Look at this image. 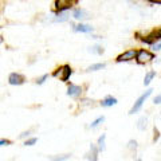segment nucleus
I'll return each mask as SVG.
<instances>
[{
  "label": "nucleus",
  "mask_w": 161,
  "mask_h": 161,
  "mask_svg": "<svg viewBox=\"0 0 161 161\" xmlns=\"http://www.w3.org/2000/svg\"><path fill=\"white\" fill-rule=\"evenodd\" d=\"M79 0H55L54 3V11L55 12H63L66 9L73 8L74 6H77Z\"/></svg>",
  "instance_id": "obj_1"
},
{
  "label": "nucleus",
  "mask_w": 161,
  "mask_h": 161,
  "mask_svg": "<svg viewBox=\"0 0 161 161\" xmlns=\"http://www.w3.org/2000/svg\"><path fill=\"white\" fill-rule=\"evenodd\" d=\"M71 73H73V70H71V67H70V64H63V66L58 67L53 73V77L59 78L62 82H67L70 75H71Z\"/></svg>",
  "instance_id": "obj_2"
},
{
  "label": "nucleus",
  "mask_w": 161,
  "mask_h": 161,
  "mask_svg": "<svg viewBox=\"0 0 161 161\" xmlns=\"http://www.w3.org/2000/svg\"><path fill=\"white\" fill-rule=\"evenodd\" d=\"M134 58L138 64H145V63H149L152 59H154V54L148 51V50H138V51H136Z\"/></svg>",
  "instance_id": "obj_3"
},
{
  "label": "nucleus",
  "mask_w": 161,
  "mask_h": 161,
  "mask_svg": "<svg viewBox=\"0 0 161 161\" xmlns=\"http://www.w3.org/2000/svg\"><path fill=\"white\" fill-rule=\"evenodd\" d=\"M138 39L141 40V42L147 43V44H153L156 40H160L161 39V28H156L150 34L145 35V36H142V38H138Z\"/></svg>",
  "instance_id": "obj_4"
},
{
  "label": "nucleus",
  "mask_w": 161,
  "mask_h": 161,
  "mask_svg": "<svg viewBox=\"0 0 161 161\" xmlns=\"http://www.w3.org/2000/svg\"><path fill=\"white\" fill-rule=\"evenodd\" d=\"M152 92H153V90L150 89V90H148V92H145L142 95H141V97H140V98H138V99H137V101H136V102H134L133 108L130 109L129 114H134V113H137L138 110H140L141 108H142V105H144V102H145V101H147V98L149 97L150 94H152Z\"/></svg>",
  "instance_id": "obj_5"
},
{
  "label": "nucleus",
  "mask_w": 161,
  "mask_h": 161,
  "mask_svg": "<svg viewBox=\"0 0 161 161\" xmlns=\"http://www.w3.org/2000/svg\"><path fill=\"white\" fill-rule=\"evenodd\" d=\"M26 78H24V75L19 74V73H12L9 74L8 77V83L9 85H14V86H19V85H23Z\"/></svg>",
  "instance_id": "obj_6"
},
{
  "label": "nucleus",
  "mask_w": 161,
  "mask_h": 161,
  "mask_svg": "<svg viewBox=\"0 0 161 161\" xmlns=\"http://www.w3.org/2000/svg\"><path fill=\"white\" fill-rule=\"evenodd\" d=\"M136 57V50H126V51H124L121 55H118L117 57V62L121 63V62H128V60H132L134 59Z\"/></svg>",
  "instance_id": "obj_7"
},
{
  "label": "nucleus",
  "mask_w": 161,
  "mask_h": 161,
  "mask_svg": "<svg viewBox=\"0 0 161 161\" xmlns=\"http://www.w3.org/2000/svg\"><path fill=\"white\" fill-rule=\"evenodd\" d=\"M90 16H92V15H90L86 9H83V8H77V9H74V12H73V18L77 19V20L89 19Z\"/></svg>",
  "instance_id": "obj_8"
},
{
  "label": "nucleus",
  "mask_w": 161,
  "mask_h": 161,
  "mask_svg": "<svg viewBox=\"0 0 161 161\" xmlns=\"http://www.w3.org/2000/svg\"><path fill=\"white\" fill-rule=\"evenodd\" d=\"M80 93H82V87L78 86V85H73L70 83L69 85V89H67V95L69 97H78V95H80Z\"/></svg>",
  "instance_id": "obj_9"
},
{
  "label": "nucleus",
  "mask_w": 161,
  "mask_h": 161,
  "mask_svg": "<svg viewBox=\"0 0 161 161\" xmlns=\"http://www.w3.org/2000/svg\"><path fill=\"white\" fill-rule=\"evenodd\" d=\"M74 31L77 32H93V27L89 24H78L74 27Z\"/></svg>",
  "instance_id": "obj_10"
},
{
  "label": "nucleus",
  "mask_w": 161,
  "mask_h": 161,
  "mask_svg": "<svg viewBox=\"0 0 161 161\" xmlns=\"http://www.w3.org/2000/svg\"><path fill=\"white\" fill-rule=\"evenodd\" d=\"M115 103H117V99H115L114 97H110V95H109V97H106V98H105V99L102 101V102H101V105H102V106H103V108L114 106V105H115Z\"/></svg>",
  "instance_id": "obj_11"
},
{
  "label": "nucleus",
  "mask_w": 161,
  "mask_h": 161,
  "mask_svg": "<svg viewBox=\"0 0 161 161\" xmlns=\"http://www.w3.org/2000/svg\"><path fill=\"white\" fill-rule=\"evenodd\" d=\"M97 154H98V148H95V145H92V148H90V154H87L86 158L93 160V161H97L98 160Z\"/></svg>",
  "instance_id": "obj_12"
},
{
  "label": "nucleus",
  "mask_w": 161,
  "mask_h": 161,
  "mask_svg": "<svg viewBox=\"0 0 161 161\" xmlns=\"http://www.w3.org/2000/svg\"><path fill=\"white\" fill-rule=\"evenodd\" d=\"M59 15H57L54 19H51V22H55V23H62V22H66V20L69 19V15H66V14H60V12H58Z\"/></svg>",
  "instance_id": "obj_13"
},
{
  "label": "nucleus",
  "mask_w": 161,
  "mask_h": 161,
  "mask_svg": "<svg viewBox=\"0 0 161 161\" xmlns=\"http://www.w3.org/2000/svg\"><path fill=\"white\" fill-rule=\"evenodd\" d=\"M147 125H148V118L147 117H141L137 122V128L140 130H145L147 129Z\"/></svg>",
  "instance_id": "obj_14"
},
{
  "label": "nucleus",
  "mask_w": 161,
  "mask_h": 161,
  "mask_svg": "<svg viewBox=\"0 0 161 161\" xmlns=\"http://www.w3.org/2000/svg\"><path fill=\"white\" fill-rule=\"evenodd\" d=\"M105 140H106V134H102L98 140V150L99 152H103V150L106 149V147H105Z\"/></svg>",
  "instance_id": "obj_15"
},
{
  "label": "nucleus",
  "mask_w": 161,
  "mask_h": 161,
  "mask_svg": "<svg viewBox=\"0 0 161 161\" xmlns=\"http://www.w3.org/2000/svg\"><path fill=\"white\" fill-rule=\"evenodd\" d=\"M105 66H106L105 63H95V64H92L90 67H87V71L90 73V71H97V70H102V69H105Z\"/></svg>",
  "instance_id": "obj_16"
},
{
  "label": "nucleus",
  "mask_w": 161,
  "mask_h": 161,
  "mask_svg": "<svg viewBox=\"0 0 161 161\" xmlns=\"http://www.w3.org/2000/svg\"><path fill=\"white\" fill-rule=\"evenodd\" d=\"M154 77H156L154 71H149L147 75H145V79H144V85H145V86H148V85L150 83V80H152Z\"/></svg>",
  "instance_id": "obj_17"
},
{
  "label": "nucleus",
  "mask_w": 161,
  "mask_h": 161,
  "mask_svg": "<svg viewBox=\"0 0 161 161\" xmlns=\"http://www.w3.org/2000/svg\"><path fill=\"white\" fill-rule=\"evenodd\" d=\"M90 53H93V54H103V48L101 47V46H94V47H90V50H89Z\"/></svg>",
  "instance_id": "obj_18"
},
{
  "label": "nucleus",
  "mask_w": 161,
  "mask_h": 161,
  "mask_svg": "<svg viewBox=\"0 0 161 161\" xmlns=\"http://www.w3.org/2000/svg\"><path fill=\"white\" fill-rule=\"evenodd\" d=\"M103 121H105V117H103V115H102V117H98V118H97V119H95V121H94V122H93L92 125H90V126H92V128L94 129V128H97V126H98V125H99V124H102V122H103Z\"/></svg>",
  "instance_id": "obj_19"
},
{
  "label": "nucleus",
  "mask_w": 161,
  "mask_h": 161,
  "mask_svg": "<svg viewBox=\"0 0 161 161\" xmlns=\"http://www.w3.org/2000/svg\"><path fill=\"white\" fill-rule=\"evenodd\" d=\"M36 141H38V138H30V140H27L26 142H24V145H26V147H31V145H34Z\"/></svg>",
  "instance_id": "obj_20"
},
{
  "label": "nucleus",
  "mask_w": 161,
  "mask_h": 161,
  "mask_svg": "<svg viewBox=\"0 0 161 161\" xmlns=\"http://www.w3.org/2000/svg\"><path fill=\"white\" fill-rule=\"evenodd\" d=\"M47 78H48V74H44L43 77H40V78H39V79L36 80V83H38V85H42V83L44 82V80L47 79Z\"/></svg>",
  "instance_id": "obj_21"
},
{
  "label": "nucleus",
  "mask_w": 161,
  "mask_h": 161,
  "mask_svg": "<svg viewBox=\"0 0 161 161\" xmlns=\"http://www.w3.org/2000/svg\"><path fill=\"white\" fill-rule=\"evenodd\" d=\"M12 142L9 140H6V138H2L0 140V147H3V145H11Z\"/></svg>",
  "instance_id": "obj_22"
},
{
  "label": "nucleus",
  "mask_w": 161,
  "mask_h": 161,
  "mask_svg": "<svg viewBox=\"0 0 161 161\" xmlns=\"http://www.w3.org/2000/svg\"><path fill=\"white\" fill-rule=\"evenodd\" d=\"M158 138H160V132H158V129L154 128V137H153V141H154V142H157Z\"/></svg>",
  "instance_id": "obj_23"
},
{
  "label": "nucleus",
  "mask_w": 161,
  "mask_h": 161,
  "mask_svg": "<svg viewBox=\"0 0 161 161\" xmlns=\"http://www.w3.org/2000/svg\"><path fill=\"white\" fill-rule=\"evenodd\" d=\"M129 148H130V149H133V148L136 149V148H137V142H136V141H133V140L129 141Z\"/></svg>",
  "instance_id": "obj_24"
},
{
  "label": "nucleus",
  "mask_w": 161,
  "mask_h": 161,
  "mask_svg": "<svg viewBox=\"0 0 161 161\" xmlns=\"http://www.w3.org/2000/svg\"><path fill=\"white\" fill-rule=\"evenodd\" d=\"M160 48H161V43H160V40H157V44H154V46H153V50H156V51H160Z\"/></svg>",
  "instance_id": "obj_25"
},
{
  "label": "nucleus",
  "mask_w": 161,
  "mask_h": 161,
  "mask_svg": "<svg viewBox=\"0 0 161 161\" xmlns=\"http://www.w3.org/2000/svg\"><path fill=\"white\" fill-rule=\"evenodd\" d=\"M160 101H161V95H157V97L153 99V102H154L156 105H158V103H160Z\"/></svg>",
  "instance_id": "obj_26"
},
{
  "label": "nucleus",
  "mask_w": 161,
  "mask_h": 161,
  "mask_svg": "<svg viewBox=\"0 0 161 161\" xmlns=\"http://www.w3.org/2000/svg\"><path fill=\"white\" fill-rule=\"evenodd\" d=\"M28 134H30V130H28V132H24V133H22V134H20V138H24V137H27Z\"/></svg>",
  "instance_id": "obj_27"
},
{
  "label": "nucleus",
  "mask_w": 161,
  "mask_h": 161,
  "mask_svg": "<svg viewBox=\"0 0 161 161\" xmlns=\"http://www.w3.org/2000/svg\"><path fill=\"white\" fill-rule=\"evenodd\" d=\"M149 2L153 4H161V0H149Z\"/></svg>",
  "instance_id": "obj_28"
}]
</instances>
